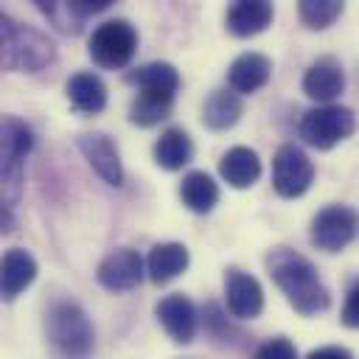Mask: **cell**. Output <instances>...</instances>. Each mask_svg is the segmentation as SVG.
I'll return each instance as SVG.
<instances>
[{"label":"cell","instance_id":"d6986e66","mask_svg":"<svg viewBox=\"0 0 359 359\" xmlns=\"http://www.w3.org/2000/svg\"><path fill=\"white\" fill-rule=\"evenodd\" d=\"M219 174L224 177L227 185L233 188H250L261 177V160L252 149L247 146H233L222 154L219 160Z\"/></svg>","mask_w":359,"mask_h":359},{"label":"cell","instance_id":"8fae6325","mask_svg":"<svg viewBox=\"0 0 359 359\" xmlns=\"http://www.w3.org/2000/svg\"><path fill=\"white\" fill-rule=\"evenodd\" d=\"M224 300H227V311L238 320H252L264 311V289L258 278H252L238 266L227 269L224 275Z\"/></svg>","mask_w":359,"mask_h":359},{"label":"cell","instance_id":"7402d4cb","mask_svg":"<svg viewBox=\"0 0 359 359\" xmlns=\"http://www.w3.org/2000/svg\"><path fill=\"white\" fill-rule=\"evenodd\" d=\"M180 196L185 202L188 210L194 213H210L219 202V185L210 174L205 171H188L182 177V185H180Z\"/></svg>","mask_w":359,"mask_h":359},{"label":"cell","instance_id":"6da1fadb","mask_svg":"<svg viewBox=\"0 0 359 359\" xmlns=\"http://www.w3.org/2000/svg\"><path fill=\"white\" fill-rule=\"evenodd\" d=\"M266 266H269L272 280L286 294V300L292 303L294 311L311 317L331 306V294H328L325 283L320 280L317 266L306 255H300L289 247H275L266 255Z\"/></svg>","mask_w":359,"mask_h":359},{"label":"cell","instance_id":"7a4b0ae2","mask_svg":"<svg viewBox=\"0 0 359 359\" xmlns=\"http://www.w3.org/2000/svg\"><path fill=\"white\" fill-rule=\"evenodd\" d=\"M0 59L6 70H25L36 73L56 59L53 42L31 25L0 14Z\"/></svg>","mask_w":359,"mask_h":359},{"label":"cell","instance_id":"d4e9b609","mask_svg":"<svg viewBox=\"0 0 359 359\" xmlns=\"http://www.w3.org/2000/svg\"><path fill=\"white\" fill-rule=\"evenodd\" d=\"M342 8H345V6H342L339 0H303V3L297 6V14H300V20H303L309 28L323 31V28H328L334 20H339Z\"/></svg>","mask_w":359,"mask_h":359},{"label":"cell","instance_id":"e0dca14e","mask_svg":"<svg viewBox=\"0 0 359 359\" xmlns=\"http://www.w3.org/2000/svg\"><path fill=\"white\" fill-rule=\"evenodd\" d=\"M191 264V252L185 244L180 241H163V244H154L149 258H146V272L151 278V283H168L174 280L177 275H182Z\"/></svg>","mask_w":359,"mask_h":359},{"label":"cell","instance_id":"9c48e42d","mask_svg":"<svg viewBox=\"0 0 359 359\" xmlns=\"http://www.w3.org/2000/svg\"><path fill=\"white\" fill-rule=\"evenodd\" d=\"M76 146L93 165V171L107 182V185H123V163L115 140L104 132H84L76 137Z\"/></svg>","mask_w":359,"mask_h":359},{"label":"cell","instance_id":"52a82bcc","mask_svg":"<svg viewBox=\"0 0 359 359\" xmlns=\"http://www.w3.org/2000/svg\"><path fill=\"white\" fill-rule=\"evenodd\" d=\"M311 180H314V165H311L309 154L294 143L278 146V151L272 157V188L283 199H294L309 191Z\"/></svg>","mask_w":359,"mask_h":359},{"label":"cell","instance_id":"ba28073f","mask_svg":"<svg viewBox=\"0 0 359 359\" xmlns=\"http://www.w3.org/2000/svg\"><path fill=\"white\" fill-rule=\"evenodd\" d=\"M356 233V213L348 205H325L311 219V244L325 252H339Z\"/></svg>","mask_w":359,"mask_h":359},{"label":"cell","instance_id":"f1b7e54d","mask_svg":"<svg viewBox=\"0 0 359 359\" xmlns=\"http://www.w3.org/2000/svg\"><path fill=\"white\" fill-rule=\"evenodd\" d=\"M306 359H353V353L342 345H325V348H317L311 351Z\"/></svg>","mask_w":359,"mask_h":359},{"label":"cell","instance_id":"484cf974","mask_svg":"<svg viewBox=\"0 0 359 359\" xmlns=\"http://www.w3.org/2000/svg\"><path fill=\"white\" fill-rule=\"evenodd\" d=\"M39 8H42V14L59 28V31H65V34H79L81 31V25H84V14H81V8H79V3H39Z\"/></svg>","mask_w":359,"mask_h":359},{"label":"cell","instance_id":"603a6c76","mask_svg":"<svg viewBox=\"0 0 359 359\" xmlns=\"http://www.w3.org/2000/svg\"><path fill=\"white\" fill-rule=\"evenodd\" d=\"M137 90L143 93H160V95H177L180 90V73L171 62H149L126 76Z\"/></svg>","mask_w":359,"mask_h":359},{"label":"cell","instance_id":"5b68a950","mask_svg":"<svg viewBox=\"0 0 359 359\" xmlns=\"http://www.w3.org/2000/svg\"><path fill=\"white\" fill-rule=\"evenodd\" d=\"M353 132H356V115L351 107L342 104H317L306 109L300 118V137L320 151L334 149L337 143L348 140Z\"/></svg>","mask_w":359,"mask_h":359},{"label":"cell","instance_id":"4fadbf2b","mask_svg":"<svg viewBox=\"0 0 359 359\" xmlns=\"http://www.w3.org/2000/svg\"><path fill=\"white\" fill-rule=\"evenodd\" d=\"M342 90H345V70L334 56H323L314 65H309L303 76V93L311 101L334 104V98H339Z\"/></svg>","mask_w":359,"mask_h":359},{"label":"cell","instance_id":"5bb4252c","mask_svg":"<svg viewBox=\"0 0 359 359\" xmlns=\"http://www.w3.org/2000/svg\"><path fill=\"white\" fill-rule=\"evenodd\" d=\"M272 76V59L255 50H247L233 59L227 67V84L233 93H255L261 90Z\"/></svg>","mask_w":359,"mask_h":359},{"label":"cell","instance_id":"cb8c5ba5","mask_svg":"<svg viewBox=\"0 0 359 359\" xmlns=\"http://www.w3.org/2000/svg\"><path fill=\"white\" fill-rule=\"evenodd\" d=\"M174 95H160V93H137V98L129 107V121L137 126H154L171 115Z\"/></svg>","mask_w":359,"mask_h":359},{"label":"cell","instance_id":"30bf717a","mask_svg":"<svg viewBox=\"0 0 359 359\" xmlns=\"http://www.w3.org/2000/svg\"><path fill=\"white\" fill-rule=\"evenodd\" d=\"M143 275H146V264L137 255V250H129V247H121L104 255L95 272L98 283L109 292H129L143 280Z\"/></svg>","mask_w":359,"mask_h":359},{"label":"cell","instance_id":"8992f818","mask_svg":"<svg viewBox=\"0 0 359 359\" xmlns=\"http://www.w3.org/2000/svg\"><path fill=\"white\" fill-rule=\"evenodd\" d=\"M137 50V31L129 20H107L101 22L87 42V53L98 67L107 70H121L132 62Z\"/></svg>","mask_w":359,"mask_h":359},{"label":"cell","instance_id":"ffe728a7","mask_svg":"<svg viewBox=\"0 0 359 359\" xmlns=\"http://www.w3.org/2000/svg\"><path fill=\"white\" fill-rule=\"evenodd\" d=\"M244 112V104H241V95L233 93V90H213L208 98H205V107H202V123L213 132H224L230 126L238 123Z\"/></svg>","mask_w":359,"mask_h":359},{"label":"cell","instance_id":"277c9868","mask_svg":"<svg viewBox=\"0 0 359 359\" xmlns=\"http://www.w3.org/2000/svg\"><path fill=\"white\" fill-rule=\"evenodd\" d=\"M34 149V132L20 118L6 115L0 123V171H3V208L11 210L22 194V163Z\"/></svg>","mask_w":359,"mask_h":359},{"label":"cell","instance_id":"3957f363","mask_svg":"<svg viewBox=\"0 0 359 359\" xmlns=\"http://www.w3.org/2000/svg\"><path fill=\"white\" fill-rule=\"evenodd\" d=\"M48 339L62 359H87L95 345V328L76 300H56L45 317Z\"/></svg>","mask_w":359,"mask_h":359},{"label":"cell","instance_id":"83f0119b","mask_svg":"<svg viewBox=\"0 0 359 359\" xmlns=\"http://www.w3.org/2000/svg\"><path fill=\"white\" fill-rule=\"evenodd\" d=\"M339 320L348 328H359V283H353L348 289V297H345V306L339 311Z\"/></svg>","mask_w":359,"mask_h":359},{"label":"cell","instance_id":"ac0fdd59","mask_svg":"<svg viewBox=\"0 0 359 359\" xmlns=\"http://www.w3.org/2000/svg\"><path fill=\"white\" fill-rule=\"evenodd\" d=\"M275 17L272 3L266 0H238L227 8V31L233 36H255Z\"/></svg>","mask_w":359,"mask_h":359},{"label":"cell","instance_id":"9a60e30c","mask_svg":"<svg viewBox=\"0 0 359 359\" xmlns=\"http://www.w3.org/2000/svg\"><path fill=\"white\" fill-rule=\"evenodd\" d=\"M65 90H67V101H70L73 109L81 112V115H95V112H101V109L107 107V84H104V79H101L98 73H93V70H79V73H73V76L67 79Z\"/></svg>","mask_w":359,"mask_h":359},{"label":"cell","instance_id":"44dd1931","mask_svg":"<svg viewBox=\"0 0 359 359\" xmlns=\"http://www.w3.org/2000/svg\"><path fill=\"white\" fill-rule=\"evenodd\" d=\"M194 157L191 135L182 126H168L154 143V163L165 171H180Z\"/></svg>","mask_w":359,"mask_h":359},{"label":"cell","instance_id":"7c38bea8","mask_svg":"<svg viewBox=\"0 0 359 359\" xmlns=\"http://www.w3.org/2000/svg\"><path fill=\"white\" fill-rule=\"evenodd\" d=\"M160 325L165 328V334L180 342V345H188L194 337H196V325H199V317H196V306L191 303L188 294L182 292H174V294H165L157 309H154Z\"/></svg>","mask_w":359,"mask_h":359},{"label":"cell","instance_id":"4316f807","mask_svg":"<svg viewBox=\"0 0 359 359\" xmlns=\"http://www.w3.org/2000/svg\"><path fill=\"white\" fill-rule=\"evenodd\" d=\"M252 359H297V348L286 337H272L255 351Z\"/></svg>","mask_w":359,"mask_h":359},{"label":"cell","instance_id":"2e32d148","mask_svg":"<svg viewBox=\"0 0 359 359\" xmlns=\"http://www.w3.org/2000/svg\"><path fill=\"white\" fill-rule=\"evenodd\" d=\"M39 266L36 258L22 250V247H11L3 255V272H0V289H3V300H14L22 289H28L36 278Z\"/></svg>","mask_w":359,"mask_h":359}]
</instances>
